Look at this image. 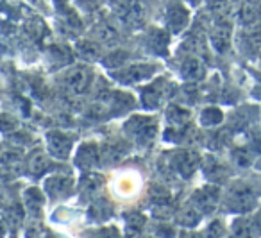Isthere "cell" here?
I'll use <instances>...</instances> for the list:
<instances>
[]
</instances>
